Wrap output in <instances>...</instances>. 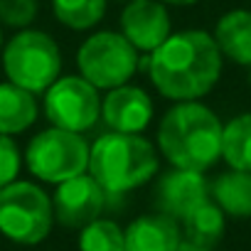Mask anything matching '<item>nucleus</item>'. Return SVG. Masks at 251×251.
<instances>
[{"label": "nucleus", "instance_id": "obj_1", "mask_svg": "<svg viewBox=\"0 0 251 251\" xmlns=\"http://www.w3.org/2000/svg\"><path fill=\"white\" fill-rule=\"evenodd\" d=\"M222 52L204 30L170 35L148 57L153 86L170 101H197L207 96L222 76Z\"/></svg>", "mask_w": 251, "mask_h": 251}, {"label": "nucleus", "instance_id": "obj_6", "mask_svg": "<svg viewBox=\"0 0 251 251\" xmlns=\"http://www.w3.org/2000/svg\"><path fill=\"white\" fill-rule=\"evenodd\" d=\"M79 74L96 89H116L128 84L138 69V50L121 32H96L76 52Z\"/></svg>", "mask_w": 251, "mask_h": 251}, {"label": "nucleus", "instance_id": "obj_5", "mask_svg": "<svg viewBox=\"0 0 251 251\" xmlns=\"http://www.w3.org/2000/svg\"><path fill=\"white\" fill-rule=\"evenodd\" d=\"M3 69L15 86L40 94L59 79L62 52L47 32L20 30L3 47Z\"/></svg>", "mask_w": 251, "mask_h": 251}, {"label": "nucleus", "instance_id": "obj_4", "mask_svg": "<svg viewBox=\"0 0 251 251\" xmlns=\"http://www.w3.org/2000/svg\"><path fill=\"white\" fill-rule=\"evenodd\" d=\"M54 224L52 197L35 182L15 180L0 190V234L20 246L45 241Z\"/></svg>", "mask_w": 251, "mask_h": 251}, {"label": "nucleus", "instance_id": "obj_18", "mask_svg": "<svg viewBox=\"0 0 251 251\" xmlns=\"http://www.w3.org/2000/svg\"><path fill=\"white\" fill-rule=\"evenodd\" d=\"M222 158L231 170L251 173V113H239L224 126Z\"/></svg>", "mask_w": 251, "mask_h": 251}, {"label": "nucleus", "instance_id": "obj_7", "mask_svg": "<svg viewBox=\"0 0 251 251\" xmlns=\"http://www.w3.org/2000/svg\"><path fill=\"white\" fill-rule=\"evenodd\" d=\"M25 163L27 170L42 182L59 185L89 170V146L81 133L52 126L27 143Z\"/></svg>", "mask_w": 251, "mask_h": 251}, {"label": "nucleus", "instance_id": "obj_17", "mask_svg": "<svg viewBox=\"0 0 251 251\" xmlns=\"http://www.w3.org/2000/svg\"><path fill=\"white\" fill-rule=\"evenodd\" d=\"M226 229V214L212 202V197L207 202H202L200 207H195L185 219H182V234L185 241L200 244V246H217L224 236Z\"/></svg>", "mask_w": 251, "mask_h": 251}, {"label": "nucleus", "instance_id": "obj_14", "mask_svg": "<svg viewBox=\"0 0 251 251\" xmlns=\"http://www.w3.org/2000/svg\"><path fill=\"white\" fill-rule=\"evenodd\" d=\"M214 42L234 64L251 67V10H229L214 27Z\"/></svg>", "mask_w": 251, "mask_h": 251}, {"label": "nucleus", "instance_id": "obj_19", "mask_svg": "<svg viewBox=\"0 0 251 251\" xmlns=\"http://www.w3.org/2000/svg\"><path fill=\"white\" fill-rule=\"evenodd\" d=\"M108 0H52L54 18L69 30H89L99 25Z\"/></svg>", "mask_w": 251, "mask_h": 251}, {"label": "nucleus", "instance_id": "obj_11", "mask_svg": "<svg viewBox=\"0 0 251 251\" xmlns=\"http://www.w3.org/2000/svg\"><path fill=\"white\" fill-rule=\"evenodd\" d=\"M153 197L158 212L182 222L195 207L209 200V182L204 173L173 168L158 180Z\"/></svg>", "mask_w": 251, "mask_h": 251}, {"label": "nucleus", "instance_id": "obj_24", "mask_svg": "<svg viewBox=\"0 0 251 251\" xmlns=\"http://www.w3.org/2000/svg\"><path fill=\"white\" fill-rule=\"evenodd\" d=\"M160 3H168V5H195L200 0H160Z\"/></svg>", "mask_w": 251, "mask_h": 251}, {"label": "nucleus", "instance_id": "obj_10", "mask_svg": "<svg viewBox=\"0 0 251 251\" xmlns=\"http://www.w3.org/2000/svg\"><path fill=\"white\" fill-rule=\"evenodd\" d=\"M121 35L138 52H155L173 35L165 5L160 0H128L121 13Z\"/></svg>", "mask_w": 251, "mask_h": 251}, {"label": "nucleus", "instance_id": "obj_16", "mask_svg": "<svg viewBox=\"0 0 251 251\" xmlns=\"http://www.w3.org/2000/svg\"><path fill=\"white\" fill-rule=\"evenodd\" d=\"M209 197L229 217L236 219L251 217V173L244 170L222 173L209 185Z\"/></svg>", "mask_w": 251, "mask_h": 251}, {"label": "nucleus", "instance_id": "obj_8", "mask_svg": "<svg viewBox=\"0 0 251 251\" xmlns=\"http://www.w3.org/2000/svg\"><path fill=\"white\" fill-rule=\"evenodd\" d=\"M45 116L54 128L84 133L101 116L99 89L84 76H62L45 91Z\"/></svg>", "mask_w": 251, "mask_h": 251}, {"label": "nucleus", "instance_id": "obj_25", "mask_svg": "<svg viewBox=\"0 0 251 251\" xmlns=\"http://www.w3.org/2000/svg\"><path fill=\"white\" fill-rule=\"evenodd\" d=\"M3 47H5V40H3V30H0V52H3Z\"/></svg>", "mask_w": 251, "mask_h": 251}, {"label": "nucleus", "instance_id": "obj_13", "mask_svg": "<svg viewBox=\"0 0 251 251\" xmlns=\"http://www.w3.org/2000/svg\"><path fill=\"white\" fill-rule=\"evenodd\" d=\"M126 251H175L182 241V231L177 219L153 212L133 219L123 229Z\"/></svg>", "mask_w": 251, "mask_h": 251}, {"label": "nucleus", "instance_id": "obj_21", "mask_svg": "<svg viewBox=\"0 0 251 251\" xmlns=\"http://www.w3.org/2000/svg\"><path fill=\"white\" fill-rule=\"evenodd\" d=\"M37 0H0V23L8 27L27 30L37 18Z\"/></svg>", "mask_w": 251, "mask_h": 251}, {"label": "nucleus", "instance_id": "obj_2", "mask_svg": "<svg viewBox=\"0 0 251 251\" xmlns=\"http://www.w3.org/2000/svg\"><path fill=\"white\" fill-rule=\"evenodd\" d=\"M222 131L224 126L209 106L180 101L160 121L158 146L173 168L204 173L222 158Z\"/></svg>", "mask_w": 251, "mask_h": 251}, {"label": "nucleus", "instance_id": "obj_9", "mask_svg": "<svg viewBox=\"0 0 251 251\" xmlns=\"http://www.w3.org/2000/svg\"><path fill=\"white\" fill-rule=\"evenodd\" d=\"M103 202H106L103 187L89 173H81L57 185L52 195L54 222H59L67 229H84L86 224L99 219Z\"/></svg>", "mask_w": 251, "mask_h": 251}, {"label": "nucleus", "instance_id": "obj_22", "mask_svg": "<svg viewBox=\"0 0 251 251\" xmlns=\"http://www.w3.org/2000/svg\"><path fill=\"white\" fill-rule=\"evenodd\" d=\"M20 173V148L10 136L0 133V190L15 182Z\"/></svg>", "mask_w": 251, "mask_h": 251}, {"label": "nucleus", "instance_id": "obj_15", "mask_svg": "<svg viewBox=\"0 0 251 251\" xmlns=\"http://www.w3.org/2000/svg\"><path fill=\"white\" fill-rule=\"evenodd\" d=\"M37 118L35 94L15 86L13 81L0 84V133L18 136L27 131Z\"/></svg>", "mask_w": 251, "mask_h": 251}, {"label": "nucleus", "instance_id": "obj_23", "mask_svg": "<svg viewBox=\"0 0 251 251\" xmlns=\"http://www.w3.org/2000/svg\"><path fill=\"white\" fill-rule=\"evenodd\" d=\"M175 251H212V249H207V246H200V244H192V241H180V246L175 249Z\"/></svg>", "mask_w": 251, "mask_h": 251}, {"label": "nucleus", "instance_id": "obj_3", "mask_svg": "<svg viewBox=\"0 0 251 251\" xmlns=\"http://www.w3.org/2000/svg\"><path fill=\"white\" fill-rule=\"evenodd\" d=\"M158 173V153L141 133H106L89 148V175L108 195L146 185Z\"/></svg>", "mask_w": 251, "mask_h": 251}, {"label": "nucleus", "instance_id": "obj_12", "mask_svg": "<svg viewBox=\"0 0 251 251\" xmlns=\"http://www.w3.org/2000/svg\"><path fill=\"white\" fill-rule=\"evenodd\" d=\"M101 118L116 133H141L153 118V101L143 89L123 84L111 89L101 101Z\"/></svg>", "mask_w": 251, "mask_h": 251}, {"label": "nucleus", "instance_id": "obj_20", "mask_svg": "<svg viewBox=\"0 0 251 251\" xmlns=\"http://www.w3.org/2000/svg\"><path fill=\"white\" fill-rule=\"evenodd\" d=\"M79 251H126V234L113 219H94L79 234Z\"/></svg>", "mask_w": 251, "mask_h": 251}]
</instances>
